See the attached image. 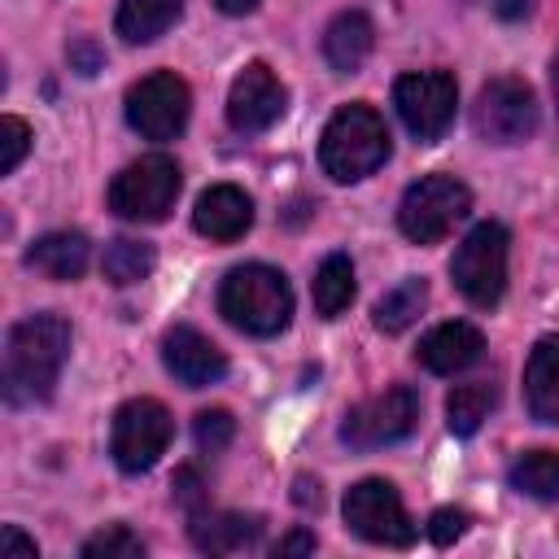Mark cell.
I'll use <instances>...</instances> for the list:
<instances>
[{
  "label": "cell",
  "instance_id": "6da1fadb",
  "mask_svg": "<svg viewBox=\"0 0 559 559\" xmlns=\"http://www.w3.org/2000/svg\"><path fill=\"white\" fill-rule=\"evenodd\" d=\"M66 358H70V323L61 314L44 310L13 323L4 336V380H0L4 402L9 406L48 402Z\"/></svg>",
  "mask_w": 559,
  "mask_h": 559
},
{
  "label": "cell",
  "instance_id": "7a4b0ae2",
  "mask_svg": "<svg viewBox=\"0 0 559 559\" xmlns=\"http://www.w3.org/2000/svg\"><path fill=\"white\" fill-rule=\"evenodd\" d=\"M384 162H389V127H384V118L362 100L341 105L328 118L323 135H319L323 175L336 179V183H358V179L376 175Z\"/></svg>",
  "mask_w": 559,
  "mask_h": 559
},
{
  "label": "cell",
  "instance_id": "3957f363",
  "mask_svg": "<svg viewBox=\"0 0 559 559\" xmlns=\"http://www.w3.org/2000/svg\"><path fill=\"white\" fill-rule=\"evenodd\" d=\"M218 314L249 336H280L293 319V288L266 262L231 266L218 284Z\"/></svg>",
  "mask_w": 559,
  "mask_h": 559
},
{
  "label": "cell",
  "instance_id": "277c9868",
  "mask_svg": "<svg viewBox=\"0 0 559 559\" xmlns=\"http://www.w3.org/2000/svg\"><path fill=\"white\" fill-rule=\"evenodd\" d=\"M183 188L179 162L166 153H144L140 162L122 166L109 183V210L127 223H162L175 210V197Z\"/></svg>",
  "mask_w": 559,
  "mask_h": 559
},
{
  "label": "cell",
  "instance_id": "5b68a950",
  "mask_svg": "<svg viewBox=\"0 0 559 559\" xmlns=\"http://www.w3.org/2000/svg\"><path fill=\"white\" fill-rule=\"evenodd\" d=\"M507 245H511V236H507L502 223H476V227L459 240V249H454V258H450V280H454V288H459L472 306H480V310L498 306L502 293H507Z\"/></svg>",
  "mask_w": 559,
  "mask_h": 559
},
{
  "label": "cell",
  "instance_id": "8992f818",
  "mask_svg": "<svg viewBox=\"0 0 559 559\" xmlns=\"http://www.w3.org/2000/svg\"><path fill=\"white\" fill-rule=\"evenodd\" d=\"M472 210V192L463 179L454 175H424L415 179L402 201H397V227L411 245H432L441 240L459 218H467Z\"/></svg>",
  "mask_w": 559,
  "mask_h": 559
},
{
  "label": "cell",
  "instance_id": "52a82bcc",
  "mask_svg": "<svg viewBox=\"0 0 559 559\" xmlns=\"http://www.w3.org/2000/svg\"><path fill=\"white\" fill-rule=\"evenodd\" d=\"M419 424V393L411 384H389L384 393L358 402L341 419V441L349 450H380L393 441H406Z\"/></svg>",
  "mask_w": 559,
  "mask_h": 559
},
{
  "label": "cell",
  "instance_id": "ba28073f",
  "mask_svg": "<svg viewBox=\"0 0 559 559\" xmlns=\"http://www.w3.org/2000/svg\"><path fill=\"white\" fill-rule=\"evenodd\" d=\"M472 131L485 144H524L537 131V96L524 79L498 74L476 92Z\"/></svg>",
  "mask_w": 559,
  "mask_h": 559
},
{
  "label": "cell",
  "instance_id": "9c48e42d",
  "mask_svg": "<svg viewBox=\"0 0 559 559\" xmlns=\"http://www.w3.org/2000/svg\"><path fill=\"white\" fill-rule=\"evenodd\" d=\"M393 105H397L402 127H406L415 140L432 144V140H441V135L450 131V122H454L459 83H454V74H445V70H415V74H402V79L393 83Z\"/></svg>",
  "mask_w": 559,
  "mask_h": 559
},
{
  "label": "cell",
  "instance_id": "30bf717a",
  "mask_svg": "<svg viewBox=\"0 0 559 559\" xmlns=\"http://www.w3.org/2000/svg\"><path fill=\"white\" fill-rule=\"evenodd\" d=\"M170 432H175L170 411H166L157 397H131V402H122L118 415H114L109 454H114V463H118L122 472H131V476H135V472H148V467L166 454Z\"/></svg>",
  "mask_w": 559,
  "mask_h": 559
},
{
  "label": "cell",
  "instance_id": "8fae6325",
  "mask_svg": "<svg viewBox=\"0 0 559 559\" xmlns=\"http://www.w3.org/2000/svg\"><path fill=\"white\" fill-rule=\"evenodd\" d=\"M341 511H345L349 533H358V537L371 542V546H393V550H402V546L415 542V520L406 515L397 489H393L389 480H380V476H367V480L349 485Z\"/></svg>",
  "mask_w": 559,
  "mask_h": 559
},
{
  "label": "cell",
  "instance_id": "7c38bea8",
  "mask_svg": "<svg viewBox=\"0 0 559 559\" xmlns=\"http://www.w3.org/2000/svg\"><path fill=\"white\" fill-rule=\"evenodd\" d=\"M188 114H192L188 83L170 70H153V74H144L140 83L127 87V122L144 140H157V144L175 140L188 127Z\"/></svg>",
  "mask_w": 559,
  "mask_h": 559
},
{
  "label": "cell",
  "instance_id": "4fadbf2b",
  "mask_svg": "<svg viewBox=\"0 0 559 559\" xmlns=\"http://www.w3.org/2000/svg\"><path fill=\"white\" fill-rule=\"evenodd\" d=\"M284 105H288V92L275 79V70L262 66V61H249L236 74L231 92H227V122L240 135H258V131H266V127L280 122Z\"/></svg>",
  "mask_w": 559,
  "mask_h": 559
},
{
  "label": "cell",
  "instance_id": "5bb4252c",
  "mask_svg": "<svg viewBox=\"0 0 559 559\" xmlns=\"http://www.w3.org/2000/svg\"><path fill=\"white\" fill-rule=\"evenodd\" d=\"M162 362H166V371H170L179 384H188V389H205V384H218V380L227 376L223 349H218L205 332H197L192 323L166 328V336H162Z\"/></svg>",
  "mask_w": 559,
  "mask_h": 559
},
{
  "label": "cell",
  "instance_id": "9a60e30c",
  "mask_svg": "<svg viewBox=\"0 0 559 559\" xmlns=\"http://www.w3.org/2000/svg\"><path fill=\"white\" fill-rule=\"evenodd\" d=\"M249 223H253V201H249L245 188H236V183H214V188H205V192L197 197L192 227H197L205 240H218V245L240 240V236L249 231Z\"/></svg>",
  "mask_w": 559,
  "mask_h": 559
},
{
  "label": "cell",
  "instance_id": "2e32d148",
  "mask_svg": "<svg viewBox=\"0 0 559 559\" xmlns=\"http://www.w3.org/2000/svg\"><path fill=\"white\" fill-rule=\"evenodd\" d=\"M480 349H485L480 328H472V323H463V319H450V323H437V328L419 341L415 358H419V367L432 371V376H454V371L472 367V362L480 358Z\"/></svg>",
  "mask_w": 559,
  "mask_h": 559
},
{
  "label": "cell",
  "instance_id": "e0dca14e",
  "mask_svg": "<svg viewBox=\"0 0 559 559\" xmlns=\"http://www.w3.org/2000/svg\"><path fill=\"white\" fill-rule=\"evenodd\" d=\"M188 537L201 555H236L253 550L262 537V515L245 511H197L188 515Z\"/></svg>",
  "mask_w": 559,
  "mask_h": 559
},
{
  "label": "cell",
  "instance_id": "ac0fdd59",
  "mask_svg": "<svg viewBox=\"0 0 559 559\" xmlns=\"http://www.w3.org/2000/svg\"><path fill=\"white\" fill-rule=\"evenodd\" d=\"M524 406L537 424H559V332L542 336L524 362Z\"/></svg>",
  "mask_w": 559,
  "mask_h": 559
},
{
  "label": "cell",
  "instance_id": "d6986e66",
  "mask_svg": "<svg viewBox=\"0 0 559 559\" xmlns=\"http://www.w3.org/2000/svg\"><path fill=\"white\" fill-rule=\"evenodd\" d=\"M371 48H376V26H371V17H367L362 9L336 13V17L328 22V31H323V57H328V66L341 70V74L358 70V66L371 57Z\"/></svg>",
  "mask_w": 559,
  "mask_h": 559
},
{
  "label": "cell",
  "instance_id": "ffe728a7",
  "mask_svg": "<svg viewBox=\"0 0 559 559\" xmlns=\"http://www.w3.org/2000/svg\"><path fill=\"white\" fill-rule=\"evenodd\" d=\"M87 258H92V249H87V236L83 231H48V236H39L35 245H31V253H26V262L39 271V275H48V280H79L83 271H87Z\"/></svg>",
  "mask_w": 559,
  "mask_h": 559
},
{
  "label": "cell",
  "instance_id": "44dd1931",
  "mask_svg": "<svg viewBox=\"0 0 559 559\" xmlns=\"http://www.w3.org/2000/svg\"><path fill=\"white\" fill-rule=\"evenodd\" d=\"M183 17V0H122L114 31L127 44H153Z\"/></svg>",
  "mask_w": 559,
  "mask_h": 559
},
{
  "label": "cell",
  "instance_id": "7402d4cb",
  "mask_svg": "<svg viewBox=\"0 0 559 559\" xmlns=\"http://www.w3.org/2000/svg\"><path fill=\"white\" fill-rule=\"evenodd\" d=\"M310 297H314L319 319H341V310H349L354 301V262L345 253H328L314 271Z\"/></svg>",
  "mask_w": 559,
  "mask_h": 559
},
{
  "label": "cell",
  "instance_id": "603a6c76",
  "mask_svg": "<svg viewBox=\"0 0 559 559\" xmlns=\"http://www.w3.org/2000/svg\"><path fill=\"white\" fill-rule=\"evenodd\" d=\"M424 306H428V284H424L419 275H406V280H397V284L376 301V328L389 332V336H397V332H406V328L424 314Z\"/></svg>",
  "mask_w": 559,
  "mask_h": 559
},
{
  "label": "cell",
  "instance_id": "cb8c5ba5",
  "mask_svg": "<svg viewBox=\"0 0 559 559\" xmlns=\"http://www.w3.org/2000/svg\"><path fill=\"white\" fill-rule=\"evenodd\" d=\"M493 402H498V389H493L489 380L454 384V393L445 397V424H450V432H454V437H472V432L489 419Z\"/></svg>",
  "mask_w": 559,
  "mask_h": 559
},
{
  "label": "cell",
  "instance_id": "d4e9b609",
  "mask_svg": "<svg viewBox=\"0 0 559 559\" xmlns=\"http://www.w3.org/2000/svg\"><path fill=\"white\" fill-rule=\"evenodd\" d=\"M507 480L515 493L550 502V498H559V454L555 450H528L507 467Z\"/></svg>",
  "mask_w": 559,
  "mask_h": 559
},
{
  "label": "cell",
  "instance_id": "484cf974",
  "mask_svg": "<svg viewBox=\"0 0 559 559\" xmlns=\"http://www.w3.org/2000/svg\"><path fill=\"white\" fill-rule=\"evenodd\" d=\"M153 262H157V253H153V245H148V240H131V236H122V240H114V245L105 249L100 271H105V280H109V284L127 288V284L148 280Z\"/></svg>",
  "mask_w": 559,
  "mask_h": 559
},
{
  "label": "cell",
  "instance_id": "4316f807",
  "mask_svg": "<svg viewBox=\"0 0 559 559\" xmlns=\"http://www.w3.org/2000/svg\"><path fill=\"white\" fill-rule=\"evenodd\" d=\"M140 555H144V542L127 524H109L83 542V559H140Z\"/></svg>",
  "mask_w": 559,
  "mask_h": 559
},
{
  "label": "cell",
  "instance_id": "83f0119b",
  "mask_svg": "<svg viewBox=\"0 0 559 559\" xmlns=\"http://www.w3.org/2000/svg\"><path fill=\"white\" fill-rule=\"evenodd\" d=\"M231 437H236V419H231V411H223V406L197 411V419H192V441H197L201 454H218V450H227Z\"/></svg>",
  "mask_w": 559,
  "mask_h": 559
},
{
  "label": "cell",
  "instance_id": "f1b7e54d",
  "mask_svg": "<svg viewBox=\"0 0 559 559\" xmlns=\"http://www.w3.org/2000/svg\"><path fill=\"white\" fill-rule=\"evenodd\" d=\"M31 148V127L22 118H0V175H13Z\"/></svg>",
  "mask_w": 559,
  "mask_h": 559
},
{
  "label": "cell",
  "instance_id": "f546056e",
  "mask_svg": "<svg viewBox=\"0 0 559 559\" xmlns=\"http://www.w3.org/2000/svg\"><path fill=\"white\" fill-rule=\"evenodd\" d=\"M467 511H459V507H441V511H432V520H428V537H432V546H450V542H459L463 533H467Z\"/></svg>",
  "mask_w": 559,
  "mask_h": 559
},
{
  "label": "cell",
  "instance_id": "4dcf8cb0",
  "mask_svg": "<svg viewBox=\"0 0 559 559\" xmlns=\"http://www.w3.org/2000/svg\"><path fill=\"white\" fill-rule=\"evenodd\" d=\"M175 502H179L188 515L205 511V485H201L197 467H179V472H175Z\"/></svg>",
  "mask_w": 559,
  "mask_h": 559
},
{
  "label": "cell",
  "instance_id": "1f68e13d",
  "mask_svg": "<svg viewBox=\"0 0 559 559\" xmlns=\"http://www.w3.org/2000/svg\"><path fill=\"white\" fill-rule=\"evenodd\" d=\"M0 555H4V559H35V542H31L17 524H4V533H0Z\"/></svg>",
  "mask_w": 559,
  "mask_h": 559
},
{
  "label": "cell",
  "instance_id": "d6a6232c",
  "mask_svg": "<svg viewBox=\"0 0 559 559\" xmlns=\"http://www.w3.org/2000/svg\"><path fill=\"white\" fill-rule=\"evenodd\" d=\"M70 66H74L79 74H96V70H100V48H96L92 39L70 44Z\"/></svg>",
  "mask_w": 559,
  "mask_h": 559
},
{
  "label": "cell",
  "instance_id": "836d02e7",
  "mask_svg": "<svg viewBox=\"0 0 559 559\" xmlns=\"http://www.w3.org/2000/svg\"><path fill=\"white\" fill-rule=\"evenodd\" d=\"M314 550V533L310 528H293L288 537L275 542V555H310Z\"/></svg>",
  "mask_w": 559,
  "mask_h": 559
},
{
  "label": "cell",
  "instance_id": "e575fe53",
  "mask_svg": "<svg viewBox=\"0 0 559 559\" xmlns=\"http://www.w3.org/2000/svg\"><path fill=\"white\" fill-rule=\"evenodd\" d=\"M293 502H297V507H319V502H323V489H319V480H310V476H297Z\"/></svg>",
  "mask_w": 559,
  "mask_h": 559
},
{
  "label": "cell",
  "instance_id": "d590c367",
  "mask_svg": "<svg viewBox=\"0 0 559 559\" xmlns=\"http://www.w3.org/2000/svg\"><path fill=\"white\" fill-rule=\"evenodd\" d=\"M214 9H218V13H227V17H240V13H253V9H258V0H214Z\"/></svg>",
  "mask_w": 559,
  "mask_h": 559
},
{
  "label": "cell",
  "instance_id": "8d00e7d4",
  "mask_svg": "<svg viewBox=\"0 0 559 559\" xmlns=\"http://www.w3.org/2000/svg\"><path fill=\"white\" fill-rule=\"evenodd\" d=\"M493 13H498V17H524V13H528V0H498Z\"/></svg>",
  "mask_w": 559,
  "mask_h": 559
}]
</instances>
